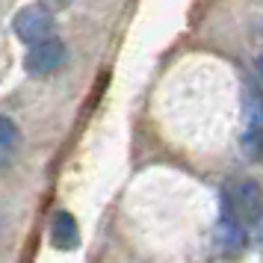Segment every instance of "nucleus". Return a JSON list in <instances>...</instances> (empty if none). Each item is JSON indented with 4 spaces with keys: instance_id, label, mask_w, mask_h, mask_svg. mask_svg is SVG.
Listing matches in <instances>:
<instances>
[{
    "instance_id": "1",
    "label": "nucleus",
    "mask_w": 263,
    "mask_h": 263,
    "mask_svg": "<svg viewBox=\"0 0 263 263\" xmlns=\"http://www.w3.org/2000/svg\"><path fill=\"white\" fill-rule=\"evenodd\" d=\"M53 30H57V18L48 9V3H30L12 15V33L24 45L48 42V39H53Z\"/></svg>"
},
{
    "instance_id": "2",
    "label": "nucleus",
    "mask_w": 263,
    "mask_h": 263,
    "mask_svg": "<svg viewBox=\"0 0 263 263\" xmlns=\"http://www.w3.org/2000/svg\"><path fill=\"white\" fill-rule=\"evenodd\" d=\"M231 216L242 225H260L263 222V186L257 180H237L228 192Z\"/></svg>"
},
{
    "instance_id": "3",
    "label": "nucleus",
    "mask_w": 263,
    "mask_h": 263,
    "mask_svg": "<svg viewBox=\"0 0 263 263\" xmlns=\"http://www.w3.org/2000/svg\"><path fill=\"white\" fill-rule=\"evenodd\" d=\"M68 60V50H65V42L53 36L48 42H39V45H30L24 53V68L27 74L33 77H48V74L60 71Z\"/></svg>"
},
{
    "instance_id": "4",
    "label": "nucleus",
    "mask_w": 263,
    "mask_h": 263,
    "mask_svg": "<svg viewBox=\"0 0 263 263\" xmlns=\"http://www.w3.org/2000/svg\"><path fill=\"white\" fill-rule=\"evenodd\" d=\"M242 239H246L242 222H237L234 216H222L219 225H216V231H213L216 249L222 251V254H239V251H242Z\"/></svg>"
},
{
    "instance_id": "5",
    "label": "nucleus",
    "mask_w": 263,
    "mask_h": 263,
    "mask_svg": "<svg viewBox=\"0 0 263 263\" xmlns=\"http://www.w3.org/2000/svg\"><path fill=\"white\" fill-rule=\"evenodd\" d=\"M50 242L62 251H71L80 246V228H77L71 213L60 210V213L50 219Z\"/></svg>"
},
{
    "instance_id": "6",
    "label": "nucleus",
    "mask_w": 263,
    "mask_h": 263,
    "mask_svg": "<svg viewBox=\"0 0 263 263\" xmlns=\"http://www.w3.org/2000/svg\"><path fill=\"white\" fill-rule=\"evenodd\" d=\"M242 154L249 157L251 163H260L263 160V124H249L242 130Z\"/></svg>"
},
{
    "instance_id": "7",
    "label": "nucleus",
    "mask_w": 263,
    "mask_h": 263,
    "mask_svg": "<svg viewBox=\"0 0 263 263\" xmlns=\"http://www.w3.org/2000/svg\"><path fill=\"white\" fill-rule=\"evenodd\" d=\"M246 119L249 124H263V92L254 80H246Z\"/></svg>"
},
{
    "instance_id": "8",
    "label": "nucleus",
    "mask_w": 263,
    "mask_h": 263,
    "mask_svg": "<svg viewBox=\"0 0 263 263\" xmlns=\"http://www.w3.org/2000/svg\"><path fill=\"white\" fill-rule=\"evenodd\" d=\"M18 127H15V121L9 116H3L0 119V157H3V163H9V157L15 154V145H18Z\"/></svg>"
},
{
    "instance_id": "9",
    "label": "nucleus",
    "mask_w": 263,
    "mask_h": 263,
    "mask_svg": "<svg viewBox=\"0 0 263 263\" xmlns=\"http://www.w3.org/2000/svg\"><path fill=\"white\" fill-rule=\"evenodd\" d=\"M254 71H257V77H260V83H263V57L254 60Z\"/></svg>"
},
{
    "instance_id": "10",
    "label": "nucleus",
    "mask_w": 263,
    "mask_h": 263,
    "mask_svg": "<svg viewBox=\"0 0 263 263\" xmlns=\"http://www.w3.org/2000/svg\"><path fill=\"white\" fill-rule=\"evenodd\" d=\"M53 3H60V6H65V3H71V0H53Z\"/></svg>"
}]
</instances>
